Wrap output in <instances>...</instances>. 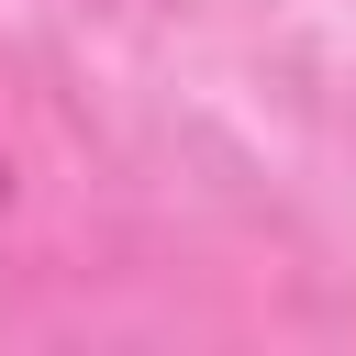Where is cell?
Returning <instances> with one entry per match:
<instances>
[{
    "label": "cell",
    "instance_id": "6da1fadb",
    "mask_svg": "<svg viewBox=\"0 0 356 356\" xmlns=\"http://www.w3.org/2000/svg\"><path fill=\"white\" fill-rule=\"evenodd\" d=\"M0 200H11V156H0Z\"/></svg>",
    "mask_w": 356,
    "mask_h": 356
}]
</instances>
